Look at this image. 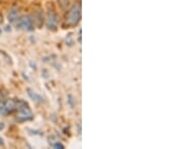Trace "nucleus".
Returning <instances> with one entry per match:
<instances>
[{
	"label": "nucleus",
	"instance_id": "f257e3e1",
	"mask_svg": "<svg viewBox=\"0 0 182 149\" xmlns=\"http://www.w3.org/2000/svg\"><path fill=\"white\" fill-rule=\"evenodd\" d=\"M16 110L18 111L17 120L19 122H23V121H30L32 119V113L30 111L28 104L26 101L18 100L16 101Z\"/></svg>",
	"mask_w": 182,
	"mask_h": 149
},
{
	"label": "nucleus",
	"instance_id": "f03ea898",
	"mask_svg": "<svg viewBox=\"0 0 182 149\" xmlns=\"http://www.w3.org/2000/svg\"><path fill=\"white\" fill-rule=\"evenodd\" d=\"M80 19H81V4L78 2V3H75L71 7V9L69 10L67 15V22L69 25L75 26L78 24Z\"/></svg>",
	"mask_w": 182,
	"mask_h": 149
},
{
	"label": "nucleus",
	"instance_id": "7ed1b4c3",
	"mask_svg": "<svg viewBox=\"0 0 182 149\" xmlns=\"http://www.w3.org/2000/svg\"><path fill=\"white\" fill-rule=\"evenodd\" d=\"M17 26L20 29L26 30V31H31L34 29V22H32V19L30 16H23L21 17L17 22Z\"/></svg>",
	"mask_w": 182,
	"mask_h": 149
},
{
	"label": "nucleus",
	"instance_id": "20e7f679",
	"mask_svg": "<svg viewBox=\"0 0 182 149\" xmlns=\"http://www.w3.org/2000/svg\"><path fill=\"white\" fill-rule=\"evenodd\" d=\"M58 16L55 13V12H49L48 13V16H47V21H46V25L49 29H52L54 30L58 26Z\"/></svg>",
	"mask_w": 182,
	"mask_h": 149
},
{
	"label": "nucleus",
	"instance_id": "39448f33",
	"mask_svg": "<svg viewBox=\"0 0 182 149\" xmlns=\"http://www.w3.org/2000/svg\"><path fill=\"white\" fill-rule=\"evenodd\" d=\"M27 94H28V96L30 97V99L34 100L35 102H36V103H43L44 102V98H43V97L40 96V95H39L38 93L31 91L30 89H28V90H27Z\"/></svg>",
	"mask_w": 182,
	"mask_h": 149
},
{
	"label": "nucleus",
	"instance_id": "423d86ee",
	"mask_svg": "<svg viewBox=\"0 0 182 149\" xmlns=\"http://www.w3.org/2000/svg\"><path fill=\"white\" fill-rule=\"evenodd\" d=\"M18 16H19L18 10L16 9V8H12V9L9 11V13H8V21L11 22V23L15 22L16 20L18 19Z\"/></svg>",
	"mask_w": 182,
	"mask_h": 149
},
{
	"label": "nucleus",
	"instance_id": "0eeeda50",
	"mask_svg": "<svg viewBox=\"0 0 182 149\" xmlns=\"http://www.w3.org/2000/svg\"><path fill=\"white\" fill-rule=\"evenodd\" d=\"M54 147L55 148H61V149H63L64 148V145L62 143H56V144H54Z\"/></svg>",
	"mask_w": 182,
	"mask_h": 149
},
{
	"label": "nucleus",
	"instance_id": "6e6552de",
	"mask_svg": "<svg viewBox=\"0 0 182 149\" xmlns=\"http://www.w3.org/2000/svg\"><path fill=\"white\" fill-rule=\"evenodd\" d=\"M3 128H4V125H3V123H0V130H2Z\"/></svg>",
	"mask_w": 182,
	"mask_h": 149
},
{
	"label": "nucleus",
	"instance_id": "1a4fd4ad",
	"mask_svg": "<svg viewBox=\"0 0 182 149\" xmlns=\"http://www.w3.org/2000/svg\"><path fill=\"white\" fill-rule=\"evenodd\" d=\"M0 145H3V139L0 137Z\"/></svg>",
	"mask_w": 182,
	"mask_h": 149
},
{
	"label": "nucleus",
	"instance_id": "9d476101",
	"mask_svg": "<svg viewBox=\"0 0 182 149\" xmlns=\"http://www.w3.org/2000/svg\"><path fill=\"white\" fill-rule=\"evenodd\" d=\"M1 21H2V16L0 15V22H1Z\"/></svg>",
	"mask_w": 182,
	"mask_h": 149
},
{
	"label": "nucleus",
	"instance_id": "9b49d317",
	"mask_svg": "<svg viewBox=\"0 0 182 149\" xmlns=\"http://www.w3.org/2000/svg\"><path fill=\"white\" fill-rule=\"evenodd\" d=\"M0 32H1V29H0Z\"/></svg>",
	"mask_w": 182,
	"mask_h": 149
}]
</instances>
